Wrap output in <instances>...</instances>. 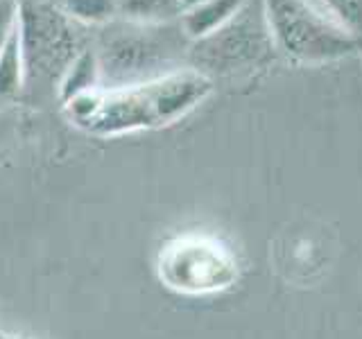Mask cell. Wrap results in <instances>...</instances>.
Segmentation results:
<instances>
[{"mask_svg": "<svg viewBox=\"0 0 362 339\" xmlns=\"http://www.w3.org/2000/svg\"><path fill=\"white\" fill-rule=\"evenodd\" d=\"M211 90V77L188 66L147 84L102 90L95 113L82 124V129L109 138L168 127L199 107Z\"/></svg>", "mask_w": 362, "mask_h": 339, "instance_id": "6da1fadb", "label": "cell"}, {"mask_svg": "<svg viewBox=\"0 0 362 339\" xmlns=\"http://www.w3.org/2000/svg\"><path fill=\"white\" fill-rule=\"evenodd\" d=\"M190 43L179 20L163 25H145L116 18L98 41V64L102 88L116 90L154 82V79L186 68Z\"/></svg>", "mask_w": 362, "mask_h": 339, "instance_id": "7a4b0ae2", "label": "cell"}, {"mask_svg": "<svg viewBox=\"0 0 362 339\" xmlns=\"http://www.w3.org/2000/svg\"><path fill=\"white\" fill-rule=\"evenodd\" d=\"M274 50L294 61L324 64L360 50V39L313 0H263Z\"/></svg>", "mask_w": 362, "mask_h": 339, "instance_id": "3957f363", "label": "cell"}, {"mask_svg": "<svg viewBox=\"0 0 362 339\" xmlns=\"http://www.w3.org/2000/svg\"><path fill=\"white\" fill-rule=\"evenodd\" d=\"M158 278L179 294H215L238 280V260L218 237L186 233L158 254Z\"/></svg>", "mask_w": 362, "mask_h": 339, "instance_id": "277c9868", "label": "cell"}, {"mask_svg": "<svg viewBox=\"0 0 362 339\" xmlns=\"http://www.w3.org/2000/svg\"><path fill=\"white\" fill-rule=\"evenodd\" d=\"M18 30L28 84L37 79L57 88L68 64L84 50L79 48L75 23L57 7L54 0H18Z\"/></svg>", "mask_w": 362, "mask_h": 339, "instance_id": "5b68a950", "label": "cell"}, {"mask_svg": "<svg viewBox=\"0 0 362 339\" xmlns=\"http://www.w3.org/2000/svg\"><path fill=\"white\" fill-rule=\"evenodd\" d=\"M274 50L265 20L263 3L258 11H252L249 5L243 7L229 25H224L213 37L190 45L192 68L206 75V71H235L247 64H256Z\"/></svg>", "mask_w": 362, "mask_h": 339, "instance_id": "8992f818", "label": "cell"}, {"mask_svg": "<svg viewBox=\"0 0 362 339\" xmlns=\"http://www.w3.org/2000/svg\"><path fill=\"white\" fill-rule=\"evenodd\" d=\"M247 0H206L197 7H190L181 11L179 28L184 32L188 43H199L204 39L213 37L215 32H220L224 25L240 14Z\"/></svg>", "mask_w": 362, "mask_h": 339, "instance_id": "52a82bcc", "label": "cell"}, {"mask_svg": "<svg viewBox=\"0 0 362 339\" xmlns=\"http://www.w3.org/2000/svg\"><path fill=\"white\" fill-rule=\"evenodd\" d=\"M102 88V75H100V64L95 50H82L75 59L68 64L64 75L57 82V95H59L62 105L68 100H73L88 90Z\"/></svg>", "mask_w": 362, "mask_h": 339, "instance_id": "ba28073f", "label": "cell"}, {"mask_svg": "<svg viewBox=\"0 0 362 339\" xmlns=\"http://www.w3.org/2000/svg\"><path fill=\"white\" fill-rule=\"evenodd\" d=\"M28 84L25 54H23L21 30L16 25L14 34L9 37L7 45L0 52V100L16 97Z\"/></svg>", "mask_w": 362, "mask_h": 339, "instance_id": "9c48e42d", "label": "cell"}, {"mask_svg": "<svg viewBox=\"0 0 362 339\" xmlns=\"http://www.w3.org/2000/svg\"><path fill=\"white\" fill-rule=\"evenodd\" d=\"M73 23L82 25H109L120 18V0H54Z\"/></svg>", "mask_w": 362, "mask_h": 339, "instance_id": "30bf717a", "label": "cell"}, {"mask_svg": "<svg viewBox=\"0 0 362 339\" xmlns=\"http://www.w3.org/2000/svg\"><path fill=\"white\" fill-rule=\"evenodd\" d=\"M181 16L179 0H120V18L145 25L175 23Z\"/></svg>", "mask_w": 362, "mask_h": 339, "instance_id": "8fae6325", "label": "cell"}, {"mask_svg": "<svg viewBox=\"0 0 362 339\" xmlns=\"http://www.w3.org/2000/svg\"><path fill=\"white\" fill-rule=\"evenodd\" d=\"M320 7L346 32L360 39L362 34V0H320Z\"/></svg>", "mask_w": 362, "mask_h": 339, "instance_id": "7c38bea8", "label": "cell"}, {"mask_svg": "<svg viewBox=\"0 0 362 339\" xmlns=\"http://www.w3.org/2000/svg\"><path fill=\"white\" fill-rule=\"evenodd\" d=\"M18 25V0H0V52Z\"/></svg>", "mask_w": 362, "mask_h": 339, "instance_id": "4fadbf2b", "label": "cell"}, {"mask_svg": "<svg viewBox=\"0 0 362 339\" xmlns=\"http://www.w3.org/2000/svg\"><path fill=\"white\" fill-rule=\"evenodd\" d=\"M179 3H181V11H186L190 7H197L202 3H206V0H179Z\"/></svg>", "mask_w": 362, "mask_h": 339, "instance_id": "5bb4252c", "label": "cell"}, {"mask_svg": "<svg viewBox=\"0 0 362 339\" xmlns=\"http://www.w3.org/2000/svg\"><path fill=\"white\" fill-rule=\"evenodd\" d=\"M0 339H21V337H9V335H0Z\"/></svg>", "mask_w": 362, "mask_h": 339, "instance_id": "9a60e30c", "label": "cell"}, {"mask_svg": "<svg viewBox=\"0 0 362 339\" xmlns=\"http://www.w3.org/2000/svg\"><path fill=\"white\" fill-rule=\"evenodd\" d=\"M0 335H3V333H0Z\"/></svg>", "mask_w": 362, "mask_h": 339, "instance_id": "2e32d148", "label": "cell"}]
</instances>
